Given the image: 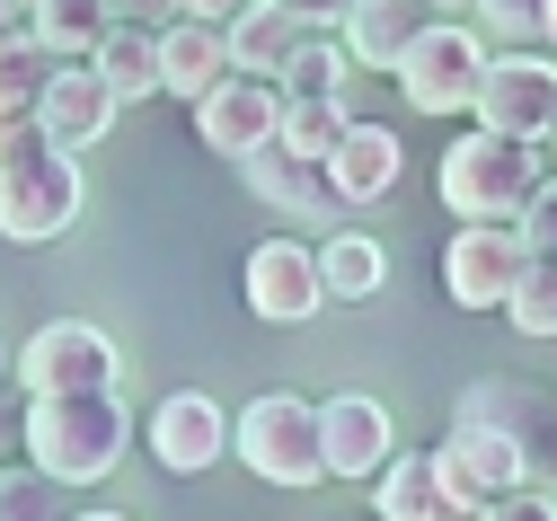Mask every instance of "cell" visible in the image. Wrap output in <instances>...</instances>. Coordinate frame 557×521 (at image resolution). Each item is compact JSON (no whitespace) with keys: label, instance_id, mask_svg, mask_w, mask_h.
Listing matches in <instances>:
<instances>
[{"label":"cell","instance_id":"19","mask_svg":"<svg viewBox=\"0 0 557 521\" xmlns=\"http://www.w3.org/2000/svg\"><path fill=\"white\" fill-rule=\"evenodd\" d=\"M398 169H407L398 133H389V124H363V115H355V133H345V141H336V160H327L336 195L355 203V212H363L372 195H389V186H398Z\"/></svg>","mask_w":557,"mask_h":521},{"label":"cell","instance_id":"33","mask_svg":"<svg viewBox=\"0 0 557 521\" xmlns=\"http://www.w3.org/2000/svg\"><path fill=\"white\" fill-rule=\"evenodd\" d=\"M478 521H557V495H540V486H513L505 504H486Z\"/></svg>","mask_w":557,"mask_h":521},{"label":"cell","instance_id":"30","mask_svg":"<svg viewBox=\"0 0 557 521\" xmlns=\"http://www.w3.org/2000/svg\"><path fill=\"white\" fill-rule=\"evenodd\" d=\"M478 18L522 53V36H540V18H548V0H478Z\"/></svg>","mask_w":557,"mask_h":521},{"label":"cell","instance_id":"5","mask_svg":"<svg viewBox=\"0 0 557 521\" xmlns=\"http://www.w3.org/2000/svg\"><path fill=\"white\" fill-rule=\"evenodd\" d=\"M231 451H239L265 486H293V495H310V486L327 477V433H319V407H310V398H293V389L248 398V407H239V424H231Z\"/></svg>","mask_w":557,"mask_h":521},{"label":"cell","instance_id":"6","mask_svg":"<svg viewBox=\"0 0 557 521\" xmlns=\"http://www.w3.org/2000/svg\"><path fill=\"white\" fill-rule=\"evenodd\" d=\"M18 381H27V398H89V389H115V381H124V362H115L107 327H89V319H53V327L27 336Z\"/></svg>","mask_w":557,"mask_h":521},{"label":"cell","instance_id":"41","mask_svg":"<svg viewBox=\"0 0 557 521\" xmlns=\"http://www.w3.org/2000/svg\"><path fill=\"white\" fill-rule=\"evenodd\" d=\"M0 469H10V460H0Z\"/></svg>","mask_w":557,"mask_h":521},{"label":"cell","instance_id":"42","mask_svg":"<svg viewBox=\"0 0 557 521\" xmlns=\"http://www.w3.org/2000/svg\"><path fill=\"white\" fill-rule=\"evenodd\" d=\"M27 10H36V0H27Z\"/></svg>","mask_w":557,"mask_h":521},{"label":"cell","instance_id":"39","mask_svg":"<svg viewBox=\"0 0 557 521\" xmlns=\"http://www.w3.org/2000/svg\"><path fill=\"white\" fill-rule=\"evenodd\" d=\"M434 10H478V0H434Z\"/></svg>","mask_w":557,"mask_h":521},{"label":"cell","instance_id":"24","mask_svg":"<svg viewBox=\"0 0 557 521\" xmlns=\"http://www.w3.org/2000/svg\"><path fill=\"white\" fill-rule=\"evenodd\" d=\"M381 521H451L443 477H434V451H398V460H389V477H381Z\"/></svg>","mask_w":557,"mask_h":521},{"label":"cell","instance_id":"2","mask_svg":"<svg viewBox=\"0 0 557 521\" xmlns=\"http://www.w3.org/2000/svg\"><path fill=\"white\" fill-rule=\"evenodd\" d=\"M27 469L53 477V486H98L115 477V460L133 451V415L115 389H89V398H27Z\"/></svg>","mask_w":557,"mask_h":521},{"label":"cell","instance_id":"20","mask_svg":"<svg viewBox=\"0 0 557 521\" xmlns=\"http://www.w3.org/2000/svg\"><path fill=\"white\" fill-rule=\"evenodd\" d=\"M293 53H301V27L274 10V0H257V10L231 18V71H248V80H284Z\"/></svg>","mask_w":557,"mask_h":521},{"label":"cell","instance_id":"31","mask_svg":"<svg viewBox=\"0 0 557 521\" xmlns=\"http://www.w3.org/2000/svg\"><path fill=\"white\" fill-rule=\"evenodd\" d=\"M274 10H284V18L301 27V36H327V27L345 36V18H355V0H274Z\"/></svg>","mask_w":557,"mask_h":521},{"label":"cell","instance_id":"28","mask_svg":"<svg viewBox=\"0 0 557 521\" xmlns=\"http://www.w3.org/2000/svg\"><path fill=\"white\" fill-rule=\"evenodd\" d=\"M513 327L522 336H557V257H531L522 265V283H513Z\"/></svg>","mask_w":557,"mask_h":521},{"label":"cell","instance_id":"27","mask_svg":"<svg viewBox=\"0 0 557 521\" xmlns=\"http://www.w3.org/2000/svg\"><path fill=\"white\" fill-rule=\"evenodd\" d=\"M53 71H62V62H53L36 36H10V45H0V107H27V115H36V98L53 89Z\"/></svg>","mask_w":557,"mask_h":521},{"label":"cell","instance_id":"3","mask_svg":"<svg viewBox=\"0 0 557 521\" xmlns=\"http://www.w3.org/2000/svg\"><path fill=\"white\" fill-rule=\"evenodd\" d=\"M540 151L531 141H505V133H460L451 151H443V169H434V195H443V212H460V221H505V231H522V212L540 203Z\"/></svg>","mask_w":557,"mask_h":521},{"label":"cell","instance_id":"26","mask_svg":"<svg viewBox=\"0 0 557 521\" xmlns=\"http://www.w3.org/2000/svg\"><path fill=\"white\" fill-rule=\"evenodd\" d=\"M274 89H284L293 107H310V98H345V45H336V36H301V53L284 62V80H274Z\"/></svg>","mask_w":557,"mask_h":521},{"label":"cell","instance_id":"8","mask_svg":"<svg viewBox=\"0 0 557 521\" xmlns=\"http://www.w3.org/2000/svg\"><path fill=\"white\" fill-rule=\"evenodd\" d=\"M478 133H505V141H557V62L540 53H496L486 62V89H478Z\"/></svg>","mask_w":557,"mask_h":521},{"label":"cell","instance_id":"14","mask_svg":"<svg viewBox=\"0 0 557 521\" xmlns=\"http://www.w3.org/2000/svg\"><path fill=\"white\" fill-rule=\"evenodd\" d=\"M151 460L169 469V477H203L222 451H231V415L203 398V389H169L160 407H151Z\"/></svg>","mask_w":557,"mask_h":521},{"label":"cell","instance_id":"29","mask_svg":"<svg viewBox=\"0 0 557 521\" xmlns=\"http://www.w3.org/2000/svg\"><path fill=\"white\" fill-rule=\"evenodd\" d=\"M0 521H62V512H53V477L0 469Z\"/></svg>","mask_w":557,"mask_h":521},{"label":"cell","instance_id":"21","mask_svg":"<svg viewBox=\"0 0 557 521\" xmlns=\"http://www.w3.org/2000/svg\"><path fill=\"white\" fill-rule=\"evenodd\" d=\"M107 10H98V0H36V10H27V36L53 53V62H98V45H107Z\"/></svg>","mask_w":557,"mask_h":521},{"label":"cell","instance_id":"11","mask_svg":"<svg viewBox=\"0 0 557 521\" xmlns=\"http://www.w3.org/2000/svg\"><path fill=\"white\" fill-rule=\"evenodd\" d=\"M248 310L265 327H301L327 310V283H319V257L301 239H257L248 248Z\"/></svg>","mask_w":557,"mask_h":521},{"label":"cell","instance_id":"40","mask_svg":"<svg viewBox=\"0 0 557 521\" xmlns=\"http://www.w3.org/2000/svg\"><path fill=\"white\" fill-rule=\"evenodd\" d=\"M0 371H10V353H0Z\"/></svg>","mask_w":557,"mask_h":521},{"label":"cell","instance_id":"17","mask_svg":"<svg viewBox=\"0 0 557 521\" xmlns=\"http://www.w3.org/2000/svg\"><path fill=\"white\" fill-rule=\"evenodd\" d=\"M434 27H443L434 0H355V18H345V62L389 71V80H398V62L425 45Z\"/></svg>","mask_w":557,"mask_h":521},{"label":"cell","instance_id":"34","mask_svg":"<svg viewBox=\"0 0 557 521\" xmlns=\"http://www.w3.org/2000/svg\"><path fill=\"white\" fill-rule=\"evenodd\" d=\"M98 10L115 27H160V10H177V0H98Z\"/></svg>","mask_w":557,"mask_h":521},{"label":"cell","instance_id":"15","mask_svg":"<svg viewBox=\"0 0 557 521\" xmlns=\"http://www.w3.org/2000/svg\"><path fill=\"white\" fill-rule=\"evenodd\" d=\"M115 115H124V98L98 80V62H62V71H53V89L36 98V124H45L53 151H89V141H107Z\"/></svg>","mask_w":557,"mask_h":521},{"label":"cell","instance_id":"22","mask_svg":"<svg viewBox=\"0 0 557 521\" xmlns=\"http://www.w3.org/2000/svg\"><path fill=\"white\" fill-rule=\"evenodd\" d=\"M319 283H327V301H372V291L389 283V248L372 231H336L319 248Z\"/></svg>","mask_w":557,"mask_h":521},{"label":"cell","instance_id":"9","mask_svg":"<svg viewBox=\"0 0 557 521\" xmlns=\"http://www.w3.org/2000/svg\"><path fill=\"white\" fill-rule=\"evenodd\" d=\"M522 265H531V248H522V231H505V221H460V231L443 239V291L460 310H505Z\"/></svg>","mask_w":557,"mask_h":521},{"label":"cell","instance_id":"36","mask_svg":"<svg viewBox=\"0 0 557 521\" xmlns=\"http://www.w3.org/2000/svg\"><path fill=\"white\" fill-rule=\"evenodd\" d=\"M10 36H27V0H0V45Z\"/></svg>","mask_w":557,"mask_h":521},{"label":"cell","instance_id":"37","mask_svg":"<svg viewBox=\"0 0 557 521\" xmlns=\"http://www.w3.org/2000/svg\"><path fill=\"white\" fill-rule=\"evenodd\" d=\"M62 521H124V512H98V504H89V512H62Z\"/></svg>","mask_w":557,"mask_h":521},{"label":"cell","instance_id":"38","mask_svg":"<svg viewBox=\"0 0 557 521\" xmlns=\"http://www.w3.org/2000/svg\"><path fill=\"white\" fill-rule=\"evenodd\" d=\"M540 36H548V45H557V0H548V18H540Z\"/></svg>","mask_w":557,"mask_h":521},{"label":"cell","instance_id":"12","mask_svg":"<svg viewBox=\"0 0 557 521\" xmlns=\"http://www.w3.org/2000/svg\"><path fill=\"white\" fill-rule=\"evenodd\" d=\"M434 477H443V504H451L460 521H478L486 504H505V495L522 486V460L505 451L496 433L451 424V433H443V451H434Z\"/></svg>","mask_w":557,"mask_h":521},{"label":"cell","instance_id":"25","mask_svg":"<svg viewBox=\"0 0 557 521\" xmlns=\"http://www.w3.org/2000/svg\"><path fill=\"white\" fill-rule=\"evenodd\" d=\"M345 133H355L345 98H310V107H293V98H284V151H293V160H319V169H327Z\"/></svg>","mask_w":557,"mask_h":521},{"label":"cell","instance_id":"1","mask_svg":"<svg viewBox=\"0 0 557 521\" xmlns=\"http://www.w3.org/2000/svg\"><path fill=\"white\" fill-rule=\"evenodd\" d=\"M81 221V160L53 151L27 107H0V239L45 248Z\"/></svg>","mask_w":557,"mask_h":521},{"label":"cell","instance_id":"18","mask_svg":"<svg viewBox=\"0 0 557 521\" xmlns=\"http://www.w3.org/2000/svg\"><path fill=\"white\" fill-rule=\"evenodd\" d=\"M222 80H231V27L169 18V27H160V98H186V107H203Z\"/></svg>","mask_w":557,"mask_h":521},{"label":"cell","instance_id":"23","mask_svg":"<svg viewBox=\"0 0 557 521\" xmlns=\"http://www.w3.org/2000/svg\"><path fill=\"white\" fill-rule=\"evenodd\" d=\"M98 80H107L115 98H160V27H107Z\"/></svg>","mask_w":557,"mask_h":521},{"label":"cell","instance_id":"16","mask_svg":"<svg viewBox=\"0 0 557 521\" xmlns=\"http://www.w3.org/2000/svg\"><path fill=\"white\" fill-rule=\"evenodd\" d=\"M319 433H327V477H389V460H398V424L363 389L327 398L319 407Z\"/></svg>","mask_w":557,"mask_h":521},{"label":"cell","instance_id":"7","mask_svg":"<svg viewBox=\"0 0 557 521\" xmlns=\"http://www.w3.org/2000/svg\"><path fill=\"white\" fill-rule=\"evenodd\" d=\"M486 62H496V53L478 45V27H451V18H443L425 45L398 62V98H407L416 115H469L478 89H486Z\"/></svg>","mask_w":557,"mask_h":521},{"label":"cell","instance_id":"13","mask_svg":"<svg viewBox=\"0 0 557 521\" xmlns=\"http://www.w3.org/2000/svg\"><path fill=\"white\" fill-rule=\"evenodd\" d=\"M239 177H248V195H257L265 212H284V221H336V231H355V203L336 195V177H327L319 160H293L284 141L257 151V160H239Z\"/></svg>","mask_w":557,"mask_h":521},{"label":"cell","instance_id":"35","mask_svg":"<svg viewBox=\"0 0 557 521\" xmlns=\"http://www.w3.org/2000/svg\"><path fill=\"white\" fill-rule=\"evenodd\" d=\"M239 10H257V0H177V18H195V27H231Z\"/></svg>","mask_w":557,"mask_h":521},{"label":"cell","instance_id":"4","mask_svg":"<svg viewBox=\"0 0 557 521\" xmlns=\"http://www.w3.org/2000/svg\"><path fill=\"white\" fill-rule=\"evenodd\" d=\"M451 424L496 433L505 451L522 460V486L557 495V389H548V381H531V371H496V381H469V389H460V407H451Z\"/></svg>","mask_w":557,"mask_h":521},{"label":"cell","instance_id":"32","mask_svg":"<svg viewBox=\"0 0 557 521\" xmlns=\"http://www.w3.org/2000/svg\"><path fill=\"white\" fill-rule=\"evenodd\" d=\"M522 248L531 257H557V186H540V203L522 212Z\"/></svg>","mask_w":557,"mask_h":521},{"label":"cell","instance_id":"10","mask_svg":"<svg viewBox=\"0 0 557 521\" xmlns=\"http://www.w3.org/2000/svg\"><path fill=\"white\" fill-rule=\"evenodd\" d=\"M195 133H203V151H222V160H257V151L284 141V89L231 71V80L195 107Z\"/></svg>","mask_w":557,"mask_h":521}]
</instances>
